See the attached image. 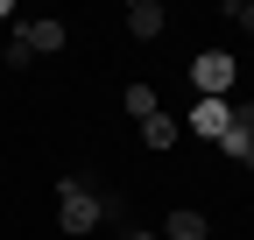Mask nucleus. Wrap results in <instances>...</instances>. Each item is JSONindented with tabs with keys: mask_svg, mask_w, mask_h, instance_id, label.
<instances>
[{
	"mask_svg": "<svg viewBox=\"0 0 254 240\" xmlns=\"http://www.w3.org/2000/svg\"><path fill=\"white\" fill-rule=\"evenodd\" d=\"M219 14H226L233 28H247V36H254V0H226V7H219Z\"/></svg>",
	"mask_w": 254,
	"mask_h": 240,
	"instance_id": "nucleus-9",
	"label": "nucleus"
},
{
	"mask_svg": "<svg viewBox=\"0 0 254 240\" xmlns=\"http://www.w3.org/2000/svg\"><path fill=\"white\" fill-rule=\"evenodd\" d=\"M226 127H233V99H198V106H190V134L219 141Z\"/></svg>",
	"mask_w": 254,
	"mask_h": 240,
	"instance_id": "nucleus-4",
	"label": "nucleus"
},
{
	"mask_svg": "<svg viewBox=\"0 0 254 240\" xmlns=\"http://www.w3.org/2000/svg\"><path fill=\"white\" fill-rule=\"evenodd\" d=\"M127 240H155V233H127Z\"/></svg>",
	"mask_w": 254,
	"mask_h": 240,
	"instance_id": "nucleus-10",
	"label": "nucleus"
},
{
	"mask_svg": "<svg viewBox=\"0 0 254 240\" xmlns=\"http://www.w3.org/2000/svg\"><path fill=\"white\" fill-rule=\"evenodd\" d=\"M99 219H106L99 191H92V184H78V177H64V184H57V226H64V233H92Z\"/></svg>",
	"mask_w": 254,
	"mask_h": 240,
	"instance_id": "nucleus-1",
	"label": "nucleus"
},
{
	"mask_svg": "<svg viewBox=\"0 0 254 240\" xmlns=\"http://www.w3.org/2000/svg\"><path fill=\"white\" fill-rule=\"evenodd\" d=\"M190 85H198V99H226L233 92V57L226 50H198L190 57Z\"/></svg>",
	"mask_w": 254,
	"mask_h": 240,
	"instance_id": "nucleus-2",
	"label": "nucleus"
},
{
	"mask_svg": "<svg viewBox=\"0 0 254 240\" xmlns=\"http://www.w3.org/2000/svg\"><path fill=\"white\" fill-rule=\"evenodd\" d=\"M177 134H184V127H177L170 113H155V120H141V141H148V148H170Z\"/></svg>",
	"mask_w": 254,
	"mask_h": 240,
	"instance_id": "nucleus-8",
	"label": "nucleus"
},
{
	"mask_svg": "<svg viewBox=\"0 0 254 240\" xmlns=\"http://www.w3.org/2000/svg\"><path fill=\"white\" fill-rule=\"evenodd\" d=\"M120 106L134 113V120H155V113H163V106H155V85H127V92H120Z\"/></svg>",
	"mask_w": 254,
	"mask_h": 240,
	"instance_id": "nucleus-7",
	"label": "nucleus"
},
{
	"mask_svg": "<svg viewBox=\"0 0 254 240\" xmlns=\"http://www.w3.org/2000/svg\"><path fill=\"white\" fill-rule=\"evenodd\" d=\"M127 36L155 43V36H163V7H155V0H127Z\"/></svg>",
	"mask_w": 254,
	"mask_h": 240,
	"instance_id": "nucleus-6",
	"label": "nucleus"
},
{
	"mask_svg": "<svg viewBox=\"0 0 254 240\" xmlns=\"http://www.w3.org/2000/svg\"><path fill=\"white\" fill-rule=\"evenodd\" d=\"M64 43H71V28H64V21H50V14H43V21H21V28H14V50H28V57H57Z\"/></svg>",
	"mask_w": 254,
	"mask_h": 240,
	"instance_id": "nucleus-3",
	"label": "nucleus"
},
{
	"mask_svg": "<svg viewBox=\"0 0 254 240\" xmlns=\"http://www.w3.org/2000/svg\"><path fill=\"white\" fill-rule=\"evenodd\" d=\"M205 233H212V219L198 212V205H177L170 226H163V240H205Z\"/></svg>",
	"mask_w": 254,
	"mask_h": 240,
	"instance_id": "nucleus-5",
	"label": "nucleus"
}]
</instances>
